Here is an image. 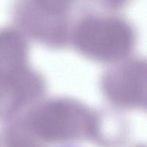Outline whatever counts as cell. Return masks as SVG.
I'll list each match as a JSON object with an SVG mask.
<instances>
[{"instance_id": "3957f363", "label": "cell", "mask_w": 147, "mask_h": 147, "mask_svg": "<svg viewBox=\"0 0 147 147\" xmlns=\"http://www.w3.org/2000/svg\"><path fill=\"white\" fill-rule=\"evenodd\" d=\"M24 49L17 36L0 33V83H9L22 66Z\"/></svg>"}, {"instance_id": "7a4b0ae2", "label": "cell", "mask_w": 147, "mask_h": 147, "mask_svg": "<svg viewBox=\"0 0 147 147\" xmlns=\"http://www.w3.org/2000/svg\"><path fill=\"white\" fill-rule=\"evenodd\" d=\"M146 73L141 66L128 68L119 76L110 78L107 83L108 90L115 100L121 103L140 102L145 90Z\"/></svg>"}, {"instance_id": "6da1fadb", "label": "cell", "mask_w": 147, "mask_h": 147, "mask_svg": "<svg viewBox=\"0 0 147 147\" xmlns=\"http://www.w3.org/2000/svg\"><path fill=\"white\" fill-rule=\"evenodd\" d=\"M129 29L116 20L90 21L80 27L77 42L86 54L99 58H113L121 55L129 47Z\"/></svg>"}]
</instances>
